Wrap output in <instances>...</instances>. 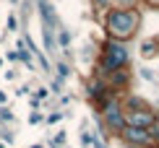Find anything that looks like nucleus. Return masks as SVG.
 <instances>
[{
  "label": "nucleus",
  "mask_w": 159,
  "mask_h": 148,
  "mask_svg": "<svg viewBox=\"0 0 159 148\" xmlns=\"http://www.w3.org/2000/svg\"><path fill=\"white\" fill-rule=\"evenodd\" d=\"M136 24H138V16L130 11H115L110 13L107 18V26H110V34L117 37V39H125L136 31Z\"/></svg>",
  "instance_id": "obj_1"
},
{
  "label": "nucleus",
  "mask_w": 159,
  "mask_h": 148,
  "mask_svg": "<svg viewBox=\"0 0 159 148\" xmlns=\"http://www.w3.org/2000/svg\"><path fill=\"white\" fill-rule=\"evenodd\" d=\"M125 57H128V55H125V50L120 44H110L107 47V55H104V68H107V70H117L125 63Z\"/></svg>",
  "instance_id": "obj_2"
},
{
  "label": "nucleus",
  "mask_w": 159,
  "mask_h": 148,
  "mask_svg": "<svg viewBox=\"0 0 159 148\" xmlns=\"http://www.w3.org/2000/svg\"><path fill=\"white\" fill-rule=\"evenodd\" d=\"M128 120H130V127H141V130H146V127L154 122V114L138 109V112H130V114H128Z\"/></svg>",
  "instance_id": "obj_3"
},
{
  "label": "nucleus",
  "mask_w": 159,
  "mask_h": 148,
  "mask_svg": "<svg viewBox=\"0 0 159 148\" xmlns=\"http://www.w3.org/2000/svg\"><path fill=\"white\" fill-rule=\"evenodd\" d=\"M107 122H110V127H115V130H123L125 127V120H123V114H120V109H117L115 104L107 107Z\"/></svg>",
  "instance_id": "obj_4"
},
{
  "label": "nucleus",
  "mask_w": 159,
  "mask_h": 148,
  "mask_svg": "<svg viewBox=\"0 0 159 148\" xmlns=\"http://www.w3.org/2000/svg\"><path fill=\"white\" fill-rule=\"evenodd\" d=\"M125 130V135H128V140H136V143H146L149 135H146V130H141V127H123Z\"/></svg>",
  "instance_id": "obj_5"
},
{
  "label": "nucleus",
  "mask_w": 159,
  "mask_h": 148,
  "mask_svg": "<svg viewBox=\"0 0 159 148\" xmlns=\"http://www.w3.org/2000/svg\"><path fill=\"white\" fill-rule=\"evenodd\" d=\"M146 135H149V138H154L157 143H159V122H157V120H154V122H151V125L146 127Z\"/></svg>",
  "instance_id": "obj_6"
}]
</instances>
